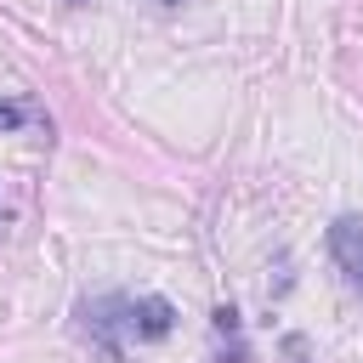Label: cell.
Here are the masks:
<instances>
[{
    "label": "cell",
    "mask_w": 363,
    "mask_h": 363,
    "mask_svg": "<svg viewBox=\"0 0 363 363\" xmlns=\"http://www.w3.org/2000/svg\"><path fill=\"white\" fill-rule=\"evenodd\" d=\"M159 6H176V0H159Z\"/></svg>",
    "instance_id": "cell-5"
},
{
    "label": "cell",
    "mask_w": 363,
    "mask_h": 363,
    "mask_svg": "<svg viewBox=\"0 0 363 363\" xmlns=\"http://www.w3.org/2000/svg\"><path fill=\"white\" fill-rule=\"evenodd\" d=\"M170 323H176V306H170V301H159V295H142V301H130V329H136L142 340H159V335H170Z\"/></svg>",
    "instance_id": "cell-2"
},
{
    "label": "cell",
    "mask_w": 363,
    "mask_h": 363,
    "mask_svg": "<svg viewBox=\"0 0 363 363\" xmlns=\"http://www.w3.org/2000/svg\"><path fill=\"white\" fill-rule=\"evenodd\" d=\"M329 255H335V267L346 272V284L363 289V216H340V221L329 227Z\"/></svg>",
    "instance_id": "cell-1"
},
{
    "label": "cell",
    "mask_w": 363,
    "mask_h": 363,
    "mask_svg": "<svg viewBox=\"0 0 363 363\" xmlns=\"http://www.w3.org/2000/svg\"><path fill=\"white\" fill-rule=\"evenodd\" d=\"M216 329H227V335H233V329H238V312H233V306H216Z\"/></svg>",
    "instance_id": "cell-4"
},
{
    "label": "cell",
    "mask_w": 363,
    "mask_h": 363,
    "mask_svg": "<svg viewBox=\"0 0 363 363\" xmlns=\"http://www.w3.org/2000/svg\"><path fill=\"white\" fill-rule=\"evenodd\" d=\"M23 119H28L23 102H0V130H11V125H23Z\"/></svg>",
    "instance_id": "cell-3"
}]
</instances>
